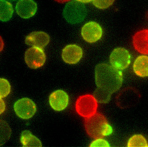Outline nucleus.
Wrapping results in <instances>:
<instances>
[{
  "instance_id": "nucleus-1",
  "label": "nucleus",
  "mask_w": 148,
  "mask_h": 147,
  "mask_svg": "<svg viewBox=\"0 0 148 147\" xmlns=\"http://www.w3.org/2000/svg\"><path fill=\"white\" fill-rule=\"evenodd\" d=\"M120 70L106 63H100L95 69V80L97 88L94 96L100 103H107L112 94L118 91L123 83Z\"/></svg>"
},
{
  "instance_id": "nucleus-2",
  "label": "nucleus",
  "mask_w": 148,
  "mask_h": 147,
  "mask_svg": "<svg viewBox=\"0 0 148 147\" xmlns=\"http://www.w3.org/2000/svg\"><path fill=\"white\" fill-rule=\"evenodd\" d=\"M84 127L88 134L95 139L108 136L113 131L106 118L100 113H96L92 116L85 118Z\"/></svg>"
},
{
  "instance_id": "nucleus-3",
  "label": "nucleus",
  "mask_w": 148,
  "mask_h": 147,
  "mask_svg": "<svg viewBox=\"0 0 148 147\" xmlns=\"http://www.w3.org/2000/svg\"><path fill=\"white\" fill-rule=\"evenodd\" d=\"M97 102L93 95L86 94L80 96L76 101V111L78 115L85 118L92 116L97 113Z\"/></svg>"
},
{
  "instance_id": "nucleus-4",
  "label": "nucleus",
  "mask_w": 148,
  "mask_h": 147,
  "mask_svg": "<svg viewBox=\"0 0 148 147\" xmlns=\"http://www.w3.org/2000/svg\"><path fill=\"white\" fill-rule=\"evenodd\" d=\"M86 10L83 5L79 2L72 1L69 3L64 10V16L68 22L77 23L84 19Z\"/></svg>"
},
{
  "instance_id": "nucleus-5",
  "label": "nucleus",
  "mask_w": 148,
  "mask_h": 147,
  "mask_svg": "<svg viewBox=\"0 0 148 147\" xmlns=\"http://www.w3.org/2000/svg\"><path fill=\"white\" fill-rule=\"evenodd\" d=\"M16 115L20 118L28 119L32 118L36 111V106L33 101L27 98H23L16 101L14 104Z\"/></svg>"
},
{
  "instance_id": "nucleus-6",
  "label": "nucleus",
  "mask_w": 148,
  "mask_h": 147,
  "mask_svg": "<svg viewBox=\"0 0 148 147\" xmlns=\"http://www.w3.org/2000/svg\"><path fill=\"white\" fill-rule=\"evenodd\" d=\"M25 61L27 65L32 69H37L44 65L46 56L42 48L32 47L25 53Z\"/></svg>"
},
{
  "instance_id": "nucleus-7",
  "label": "nucleus",
  "mask_w": 148,
  "mask_h": 147,
  "mask_svg": "<svg viewBox=\"0 0 148 147\" xmlns=\"http://www.w3.org/2000/svg\"><path fill=\"white\" fill-rule=\"evenodd\" d=\"M110 63L113 67L119 70L127 68L130 63L129 52L123 48H117L113 51L110 57Z\"/></svg>"
},
{
  "instance_id": "nucleus-8",
  "label": "nucleus",
  "mask_w": 148,
  "mask_h": 147,
  "mask_svg": "<svg viewBox=\"0 0 148 147\" xmlns=\"http://www.w3.org/2000/svg\"><path fill=\"white\" fill-rule=\"evenodd\" d=\"M103 30L99 24L95 22H89L84 24L82 30V35L85 41L94 43L101 38Z\"/></svg>"
},
{
  "instance_id": "nucleus-9",
  "label": "nucleus",
  "mask_w": 148,
  "mask_h": 147,
  "mask_svg": "<svg viewBox=\"0 0 148 147\" xmlns=\"http://www.w3.org/2000/svg\"><path fill=\"white\" fill-rule=\"evenodd\" d=\"M49 102L53 110L60 112L65 110L67 107L69 103V97L64 91L57 90L50 95Z\"/></svg>"
},
{
  "instance_id": "nucleus-10",
  "label": "nucleus",
  "mask_w": 148,
  "mask_h": 147,
  "mask_svg": "<svg viewBox=\"0 0 148 147\" xmlns=\"http://www.w3.org/2000/svg\"><path fill=\"white\" fill-rule=\"evenodd\" d=\"M83 56L82 48L75 44L66 46L62 50V57L66 63L75 64L80 61Z\"/></svg>"
},
{
  "instance_id": "nucleus-11",
  "label": "nucleus",
  "mask_w": 148,
  "mask_h": 147,
  "mask_svg": "<svg viewBox=\"0 0 148 147\" xmlns=\"http://www.w3.org/2000/svg\"><path fill=\"white\" fill-rule=\"evenodd\" d=\"M37 6L33 0H20L16 6V13L23 19H29L35 15Z\"/></svg>"
},
{
  "instance_id": "nucleus-12",
  "label": "nucleus",
  "mask_w": 148,
  "mask_h": 147,
  "mask_svg": "<svg viewBox=\"0 0 148 147\" xmlns=\"http://www.w3.org/2000/svg\"><path fill=\"white\" fill-rule=\"evenodd\" d=\"M50 37L46 33L42 31L34 32L27 36L25 42L28 46L43 48L48 45Z\"/></svg>"
},
{
  "instance_id": "nucleus-13",
  "label": "nucleus",
  "mask_w": 148,
  "mask_h": 147,
  "mask_svg": "<svg viewBox=\"0 0 148 147\" xmlns=\"http://www.w3.org/2000/svg\"><path fill=\"white\" fill-rule=\"evenodd\" d=\"M133 44L135 49L140 53L148 54V30L137 32L134 37Z\"/></svg>"
},
{
  "instance_id": "nucleus-14",
  "label": "nucleus",
  "mask_w": 148,
  "mask_h": 147,
  "mask_svg": "<svg viewBox=\"0 0 148 147\" xmlns=\"http://www.w3.org/2000/svg\"><path fill=\"white\" fill-rule=\"evenodd\" d=\"M133 70L135 74L140 77H148V56L142 55L138 57L134 63Z\"/></svg>"
},
{
  "instance_id": "nucleus-15",
  "label": "nucleus",
  "mask_w": 148,
  "mask_h": 147,
  "mask_svg": "<svg viewBox=\"0 0 148 147\" xmlns=\"http://www.w3.org/2000/svg\"><path fill=\"white\" fill-rule=\"evenodd\" d=\"M20 141L23 147H41L42 146V144L40 139L28 130H25L22 132Z\"/></svg>"
},
{
  "instance_id": "nucleus-16",
  "label": "nucleus",
  "mask_w": 148,
  "mask_h": 147,
  "mask_svg": "<svg viewBox=\"0 0 148 147\" xmlns=\"http://www.w3.org/2000/svg\"><path fill=\"white\" fill-rule=\"evenodd\" d=\"M13 10L10 2L5 0L1 1V20L3 22L7 21L11 18Z\"/></svg>"
},
{
  "instance_id": "nucleus-17",
  "label": "nucleus",
  "mask_w": 148,
  "mask_h": 147,
  "mask_svg": "<svg viewBox=\"0 0 148 147\" xmlns=\"http://www.w3.org/2000/svg\"><path fill=\"white\" fill-rule=\"evenodd\" d=\"M127 146L129 147H145L148 146V144L145 138L143 135L135 134L129 139Z\"/></svg>"
},
{
  "instance_id": "nucleus-18",
  "label": "nucleus",
  "mask_w": 148,
  "mask_h": 147,
  "mask_svg": "<svg viewBox=\"0 0 148 147\" xmlns=\"http://www.w3.org/2000/svg\"><path fill=\"white\" fill-rule=\"evenodd\" d=\"M0 98H4L10 93L11 85L10 82L4 78L0 79Z\"/></svg>"
},
{
  "instance_id": "nucleus-19",
  "label": "nucleus",
  "mask_w": 148,
  "mask_h": 147,
  "mask_svg": "<svg viewBox=\"0 0 148 147\" xmlns=\"http://www.w3.org/2000/svg\"><path fill=\"white\" fill-rule=\"evenodd\" d=\"M114 0H92L93 4L99 9H107L112 5Z\"/></svg>"
},
{
  "instance_id": "nucleus-20",
  "label": "nucleus",
  "mask_w": 148,
  "mask_h": 147,
  "mask_svg": "<svg viewBox=\"0 0 148 147\" xmlns=\"http://www.w3.org/2000/svg\"><path fill=\"white\" fill-rule=\"evenodd\" d=\"M90 147H110V144L108 142L103 139L101 138H98L95 139V140L93 141L90 144Z\"/></svg>"
},
{
  "instance_id": "nucleus-21",
  "label": "nucleus",
  "mask_w": 148,
  "mask_h": 147,
  "mask_svg": "<svg viewBox=\"0 0 148 147\" xmlns=\"http://www.w3.org/2000/svg\"><path fill=\"white\" fill-rule=\"evenodd\" d=\"M5 103L2 98H1V108H0V113L2 114L5 110Z\"/></svg>"
},
{
  "instance_id": "nucleus-22",
  "label": "nucleus",
  "mask_w": 148,
  "mask_h": 147,
  "mask_svg": "<svg viewBox=\"0 0 148 147\" xmlns=\"http://www.w3.org/2000/svg\"><path fill=\"white\" fill-rule=\"evenodd\" d=\"M78 2H80L82 3H87L90 2L92 0H76Z\"/></svg>"
},
{
  "instance_id": "nucleus-23",
  "label": "nucleus",
  "mask_w": 148,
  "mask_h": 147,
  "mask_svg": "<svg viewBox=\"0 0 148 147\" xmlns=\"http://www.w3.org/2000/svg\"><path fill=\"white\" fill-rule=\"evenodd\" d=\"M55 1L57 2H59V3H63L69 1L70 0H55Z\"/></svg>"
}]
</instances>
